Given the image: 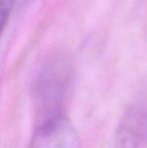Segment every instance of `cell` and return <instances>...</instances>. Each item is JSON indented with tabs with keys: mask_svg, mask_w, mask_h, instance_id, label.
I'll use <instances>...</instances> for the list:
<instances>
[{
	"mask_svg": "<svg viewBox=\"0 0 147 148\" xmlns=\"http://www.w3.org/2000/svg\"><path fill=\"white\" fill-rule=\"evenodd\" d=\"M15 5V0H0V23L2 31L8 24Z\"/></svg>",
	"mask_w": 147,
	"mask_h": 148,
	"instance_id": "277c9868",
	"label": "cell"
},
{
	"mask_svg": "<svg viewBox=\"0 0 147 148\" xmlns=\"http://www.w3.org/2000/svg\"><path fill=\"white\" fill-rule=\"evenodd\" d=\"M111 148H147V93L137 97L124 110Z\"/></svg>",
	"mask_w": 147,
	"mask_h": 148,
	"instance_id": "7a4b0ae2",
	"label": "cell"
},
{
	"mask_svg": "<svg viewBox=\"0 0 147 148\" xmlns=\"http://www.w3.org/2000/svg\"><path fill=\"white\" fill-rule=\"evenodd\" d=\"M80 137L65 115L36 125L28 148H79Z\"/></svg>",
	"mask_w": 147,
	"mask_h": 148,
	"instance_id": "3957f363",
	"label": "cell"
},
{
	"mask_svg": "<svg viewBox=\"0 0 147 148\" xmlns=\"http://www.w3.org/2000/svg\"><path fill=\"white\" fill-rule=\"evenodd\" d=\"M72 80V64L63 53L49 55L40 62L31 87L36 125L64 115Z\"/></svg>",
	"mask_w": 147,
	"mask_h": 148,
	"instance_id": "6da1fadb",
	"label": "cell"
}]
</instances>
